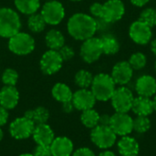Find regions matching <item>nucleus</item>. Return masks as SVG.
Instances as JSON below:
<instances>
[{
  "label": "nucleus",
  "instance_id": "obj_1",
  "mask_svg": "<svg viewBox=\"0 0 156 156\" xmlns=\"http://www.w3.org/2000/svg\"><path fill=\"white\" fill-rule=\"evenodd\" d=\"M68 32L77 40L84 41L94 37L97 32L96 19L85 13H76L68 21Z\"/></svg>",
  "mask_w": 156,
  "mask_h": 156
},
{
  "label": "nucleus",
  "instance_id": "obj_2",
  "mask_svg": "<svg viewBox=\"0 0 156 156\" xmlns=\"http://www.w3.org/2000/svg\"><path fill=\"white\" fill-rule=\"evenodd\" d=\"M115 90L116 84L110 74L99 73L94 76L90 86V90L97 101H110Z\"/></svg>",
  "mask_w": 156,
  "mask_h": 156
},
{
  "label": "nucleus",
  "instance_id": "obj_3",
  "mask_svg": "<svg viewBox=\"0 0 156 156\" xmlns=\"http://www.w3.org/2000/svg\"><path fill=\"white\" fill-rule=\"evenodd\" d=\"M21 28L18 14L8 7L0 8V37L10 38Z\"/></svg>",
  "mask_w": 156,
  "mask_h": 156
},
{
  "label": "nucleus",
  "instance_id": "obj_4",
  "mask_svg": "<svg viewBox=\"0 0 156 156\" xmlns=\"http://www.w3.org/2000/svg\"><path fill=\"white\" fill-rule=\"evenodd\" d=\"M90 140L95 146L101 150H108L112 148L117 142V135L107 125H97L91 129Z\"/></svg>",
  "mask_w": 156,
  "mask_h": 156
},
{
  "label": "nucleus",
  "instance_id": "obj_5",
  "mask_svg": "<svg viewBox=\"0 0 156 156\" xmlns=\"http://www.w3.org/2000/svg\"><path fill=\"white\" fill-rule=\"evenodd\" d=\"M133 100V90L126 86H120L116 88L110 101L115 112L128 113L132 110Z\"/></svg>",
  "mask_w": 156,
  "mask_h": 156
},
{
  "label": "nucleus",
  "instance_id": "obj_6",
  "mask_svg": "<svg viewBox=\"0 0 156 156\" xmlns=\"http://www.w3.org/2000/svg\"><path fill=\"white\" fill-rule=\"evenodd\" d=\"M8 48L16 55L24 56L30 54L35 48V40L27 33L17 32L8 41Z\"/></svg>",
  "mask_w": 156,
  "mask_h": 156
},
{
  "label": "nucleus",
  "instance_id": "obj_7",
  "mask_svg": "<svg viewBox=\"0 0 156 156\" xmlns=\"http://www.w3.org/2000/svg\"><path fill=\"white\" fill-rule=\"evenodd\" d=\"M80 57L86 63L91 64L100 59L103 54L100 37H92L83 41L80 46Z\"/></svg>",
  "mask_w": 156,
  "mask_h": 156
},
{
  "label": "nucleus",
  "instance_id": "obj_8",
  "mask_svg": "<svg viewBox=\"0 0 156 156\" xmlns=\"http://www.w3.org/2000/svg\"><path fill=\"white\" fill-rule=\"evenodd\" d=\"M128 34L132 41L139 46L148 45L153 39L152 27L139 19L133 21L130 25Z\"/></svg>",
  "mask_w": 156,
  "mask_h": 156
},
{
  "label": "nucleus",
  "instance_id": "obj_9",
  "mask_svg": "<svg viewBox=\"0 0 156 156\" xmlns=\"http://www.w3.org/2000/svg\"><path fill=\"white\" fill-rule=\"evenodd\" d=\"M109 126L117 136L130 135L133 132V119L126 112H115L111 115Z\"/></svg>",
  "mask_w": 156,
  "mask_h": 156
},
{
  "label": "nucleus",
  "instance_id": "obj_10",
  "mask_svg": "<svg viewBox=\"0 0 156 156\" xmlns=\"http://www.w3.org/2000/svg\"><path fill=\"white\" fill-rule=\"evenodd\" d=\"M40 14L47 24L54 26L59 24L63 20L65 16V9L60 2L49 0L44 4Z\"/></svg>",
  "mask_w": 156,
  "mask_h": 156
},
{
  "label": "nucleus",
  "instance_id": "obj_11",
  "mask_svg": "<svg viewBox=\"0 0 156 156\" xmlns=\"http://www.w3.org/2000/svg\"><path fill=\"white\" fill-rule=\"evenodd\" d=\"M35 123L28 118L23 116L15 119L9 125L10 135L16 140H24L32 136Z\"/></svg>",
  "mask_w": 156,
  "mask_h": 156
},
{
  "label": "nucleus",
  "instance_id": "obj_12",
  "mask_svg": "<svg viewBox=\"0 0 156 156\" xmlns=\"http://www.w3.org/2000/svg\"><path fill=\"white\" fill-rule=\"evenodd\" d=\"M125 14V5L122 0H107L102 4L101 17L110 24L120 21Z\"/></svg>",
  "mask_w": 156,
  "mask_h": 156
},
{
  "label": "nucleus",
  "instance_id": "obj_13",
  "mask_svg": "<svg viewBox=\"0 0 156 156\" xmlns=\"http://www.w3.org/2000/svg\"><path fill=\"white\" fill-rule=\"evenodd\" d=\"M63 59L58 50L49 49L45 52L40 59V69L43 73L52 75L58 72L62 67Z\"/></svg>",
  "mask_w": 156,
  "mask_h": 156
},
{
  "label": "nucleus",
  "instance_id": "obj_14",
  "mask_svg": "<svg viewBox=\"0 0 156 156\" xmlns=\"http://www.w3.org/2000/svg\"><path fill=\"white\" fill-rule=\"evenodd\" d=\"M134 70L131 67L128 61L122 60L117 62L111 72V77L116 85L119 86H126L129 84L133 77Z\"/></svg>",
  "mask_w": 156,
  "mask_h": 156
},
{
  "label": "nucleus",
  "instance_id": "obj_15",
  "mask_svg": "<svg viewBox=\"0 0 156 156\" xmlns=\"http://www.w3.org/2000/svg\"><path fill=\"white\" fill-rule=\"evenodd\" d=\"M71 101L75 109L83 112L89 109H92L97 100L90 90L80 89L73 93Z\"/></svg>",
  "mask_w": 156,
  "mask_h": 156
},
{
  "label": "nucleus",
  "instance_id": "obj_16",
  "mask_svg": "<svg viewBox=\"0 0 156 156\" xmlns=\"http://www.w3.org/2000/svg\"><path fill=\"white\" fill-rule=\"evenodd\" d=\"M134 90L138 96L152 98L156 94V79L148 74L140 76L134 84Z\"/></svg>",
  "mask_w": 156,
  "mask_h": 156
},
{
  "label": "nucleus",
  "instance_id": "obj_17",
  "mask_svg": "<svg viewBox=\"0 0 156 156\" xmlns=\"http://www.w3.org/2000/svg\"><path fill=\"white\" fill-rule=\"evenodd\" d=\"M49 147L52 156H71L74 152L72 141L65 136L55 137Z\"/></svg>",
  "mask_w": 156,
  "mask_h": 156
},
{
  "label": "nucleus",
  "instance_id": "obj_18",
  "mask_svg": "<svg viewBox=\"0 0 156 156\" xmlns=\"http://www.w3.org/2000/svg\"><path fill=\"white\" fill-rule=\"evenodd\" d=\"M32 137L37 145L49 146L55 139V134L52 128L48 123H42L35 126Z\"/></svg>",
  "mask_w": 156,
  "mask_h": 156
},
{
  "label": "nucleus",
  "instance_id": "obj_19",
  "mask_svg": "<svg viewBox=\"0 0 156 156\" xmlns=\"http://www.w3.org/2000/svg\"><path fill=\"white\" fill-rule=\"evenodd\" d=\"M117 149L122 156H138L140 144L135 138L126 135L122 136L117 142Z\"/></svg>",
  "mask_w": 156,
  "mask_h": 156
},
{
  "label": "nucleus",
  "instance_id": "obj_20",
  "mask_svg": "<svg viewBox=\"0 0 156 156\" xmlns=\"http://www.w3.org/2000/svg\"><path fill=\"white\" fill-rule=\"evenodd\" d=\"M19 101V92L15 86H5L0 90V105L5 109L12 110Z\"/></svg>",
  "mask_w": 156,
  "mask_h": 156
},
{
  "label": "nucleus",
  "instance_id": "obj_21",
  "mask_svg": "<svg viewBox=\"0 0 156 156\" xmlns=\"http://www.w3.org/2000/svg\"><path fill=\"white\" fill-rule=\"evenodd\" d=\"M136 116H146L149 117L154 112V101L151 98L137 96L134 97L132 110Z\"/></svg>",
  "mask_w": 156,
  "mask_h": 156
},
{
  "label": "nucleus",
  "instance_id": "obj_22",
  "mask_svg": "<svg viewBox=\"0 0 156 156\" xmlns=\"http://www.w3.org/2000/svg\"><path fill=\"white\" fill-rule=\"evenodd\" d=\"M100 39L101 42L103 54L107 56H113L120 51L121 48L120 41L113 34L105 33L100 37Z\"/></svg>",
  "mask_w": 156,
  "mask_h": 156
},
{
  "label": "nucleus",
  "instance_id": "obj_23",
  "mask_svg": "<svg viewBox=\"0 0 156 156\" xmlns=\"http://www.w3.org/2000/svg\"><path fill=\"white\" fill-rule=\"evenodd\" d=\"M51 93H52L53 98L61 103L70 101L73 96V92L71 89L64 83L55 84L54 87L52 88Z\"/></svg>",
  "mask_w": 156,
  "mask_h": 156
},
{
  "label": "nucleus",
  "instance_id": "obj_24",
  "mask_svg": "<svg viewBox=\"0 0 156 156\" xmlns=\"http://www.w3.org/2000/svg\"><path fill=\"white\" fill-rule=\"evenodd\" d=\"M46 44L52 50H59L65 45V37L60 31L51 29L46 34Z\"/></svg>",
  "mask_w": 156,
  "mask_h": 156
},
{
  "label": "nucleus",
  "instance_id": "obj_25",
  "mask_svg": "<svg viewBox=\"0 0 156 156\" xmlns=\"http://www.w3.org/2000/svg\"><path fill=\"white\" fill-rule=\"evenodd\" d=\"M25 117L30 119L35 125L47 123L49 119V112L45 107H37L34 110H30L26 112Z\"/></svg>",
  "mask_w": 156,
  "mask_h": 156
},
{
  "label": "nucleus",
  "instance_id": "obj_26",
  "mask_svg": "<svg viewBox=\"0 0 156 156\" xmlns=\"http://www.w3.org/2000/svg\"><path fill=\"white\" fill-rule=\"evenodd\" d=\"M16 9L25 15H32L37 13L40 7L39 0H14Z\"/></svg>",
  "mask_w": 156,
  "mask_h": 156
},
{
  "label": "nucleus",
  "instance_id": "obj_27",
  "mask_svg": "<svg viewBox=\"0 0 156 156\" xmlns=\"http://www.w3.org/2000/svg\"><path fill=\"white\" fill-rule=\"evenodd\" d=\"M100 114L97 111L93 108L83 111L80 115V122L81 123L89 129H93L97 125H99Z\"/></svg>",
  "mask_w": 156,
  "mask_h": 156
},
{
  "label": "nucleus",
  "instance_id": "obj_28",
  "mask_svg": "<svg viewBox=\"0 0 156 156\" xmlns=\"http://www.w3.org/2000/svg\"><path fill=\"white\" fill-rule=\"evenodd\" d=\"M93 78L94 76L89 70L80 69L76 73L74 81L80 89H89L91 86Z\"/></svg>",
  "mask_w": 156,
  "mask_h": 156
},
{
  "label": "nucleus",
  "instance_id": "obj_29",
  "mask_svg": "<svg viewBox=\"0 0 156 156\" xmlns=\"http://www.w3.org/2000/svg\"><path fill=\"white\" fill-rule=\"evenodd\" d=\"M46 24L47 23L45 22L41 14H37V13L30 15V16L27 20L28 28L35 33H39V32L43 31L46 27Z\"/></svg>",
  "mask_w": 156,
  "mask_h": 156
},
{
  "label": "nucleus",
  "instance_id": "obj_30",
  "mask_svg": "<svg viewBox=\"0 0 156 156\" xmlns=\"http://www.w3.org/2000/svg\"><path fill=\"white\" fill-rule=\"evenodd\" d=\"M147 57L143 52H134L131 55L128 62L133 70H142L147 65Z\"/></svg>",
  "mask_w": 156,
  "mask_h": 156
},
{
  "label": "nucleus",
  "instance_id": "obj_31",
  "mask_svg": "<svg viewBox=\"0 0 156 156\" xmlns=\"http://www.w3.org/2000/svg\"><path fill=\"white\" fill-rule=\"evenodd\" d=\"M152 127V122L149 117L146 116H136L133 119V132L144 134L146 133Z\"/></svg>",
  "mask_w": 156,
  "mask_h": 156
},
{
  "label": "nucleus",
  "instance_id": "obj_32",
  "mask_svg": "<svg viewBox=\"0 0 156 156\" xmlns=\"http://www.w3.org/2000/svg\"><path fill=\"white\" fill-rule=\"evenodd\" d=\"M138 19L150 27H154L156 26V8L152 6H147L144 8L141 11Z\"/></svg>",
  "mask_w": 156,
  "mask_h": 156
},
{
  "label": "nucleus",
  "instance_id": "obj_33",
  "mask_svg": "<svg viewBox=\"0 0 156 156\" xmlns=\"http://www.w3.org/2000/svg\"><path fill=\"white\" fill-rule=\"evenodd\" d=\"M1 79L5 86H16L18 80V74L13 69H6L3 72Z\"/></svg>",
  "mask_w": 156,
  "mask_h": 156
},
{
  "label": "nucleus",
  "instance_id": "obj_34",
  "mask_svg": "<svg viewBox=\"0 0 156 156\" xmlns=\"http://www.w3.org/2000/svg\"><path fill=\"white\" fill-rule=\"evenodd\" d=\"M60 57L62 58L63 61H68V60H70L74 55H75V51L74 49L69 47V46H67V45H64L59 50H58Z\"/></svg>",
  "mask_w": 156,
  "mask_h": 156
},
{
  "label": "nucleus",
  "instance_id": "obj_35",
  "mask_svg": "<svg viewBox=\"0 0 156 156\" xmlns=\"http://www.w3.org/2000/svg\"><path fill=\"white\" fill-rule=\"evenodd\" d=\"M90 16L94 18H101L102 15V4L99 2H95L90 6Z\"/></svg>",
  "mask_w": 156,
  "mask_h": 156
},
{
  "label": "nucleus",
  "instance_id": "obj_36",
  "mask_svg": "<svg viewBox=\"0 0 156 156\" xmlns=\"http://www.w3.org/2000/svg\"><path fill=\"white\" fill-rule=\"evenodd\" d=\"M32 154L34 156H52L50 147L46 145H37Z\"/></svg>",
  "mask_w": 156,
  "mask_h": 156
},
{
  "label": "nucleus",
  "instance_id": "obj_37",
  "mask_svg": "<svg viewBox=\"0 0 156 156\" xmlns=\"http://www.w3.org/2000/svg\"><path fill=\"white\" fill-rule=\"evenodd\" d=\"M71 156H96L94 152L88 147H81L73 152Z\"/></svg>",
  "mask_w": 156,
  "mask_h": 156
},
{
  "label": "nucleus",
  "instance_id": "obj_38",
  "mask_svg": "<svg viewBox=\"0 0 156 156\" xmlns=\"http://www.w3.org/2000/svg\"><path fill=\"white\" fill-rule=\"evenodd\" d=\"M8 120V112L0 105V127L4 126Z\"/></svg>",
  "mask_w": 156,
  "mask_h": 156
},
{
  "label": "nucleus",
  "instance_id": "obj_39",
  "mask_svg": "<svg viewBox=\"0 0 156 156\" xmlns=\"http://www.w3.org/2000/svg\"><path fill=\"white\" fill-rule=\"evenodd\" d=\"M110 122H111V115L104 113L100 115V120H99V124L100 125H110Z\"/></svg>",
  "mask_w": 156,
  "mask_h": 156
},
{
  "label": "nucleus",
  "instance_id": "obj_40",
  "mask_svg": "<svg viewBox=\"0 0 156 156\" xmlns=\"http://www.w3.org/2000/svg\"><path fill=\"white\" fill-rule=\"evenodd\" d=\"M62 109H63V111H64L66 113H70L75 108H74V106H73L72 101H67V102L62 103Z\"/></svg>",
  "mask_w": 156,
  "mask_h": 156
},
{
  "label": "nucleus",
  "instance_id": "obj_41",
  "mask_svg": "<svg viewBox=\"0 0 156 156\" xmlns=\"http://www.w3.org/2000/svg\"><path fill=\"white\" fill-rule=\"evenodd\" d=\"M151 0H130V2L137 7H144Z\"/></svg>",
  "mask_w": 156,
  "mask_h": 156
},
{
  "label": "nucleus",
  "instance_id": "obj_42",
  "mask_svg": "<svg viewBox=\"0 0 156 156\" xmlns=\"http://www.w3.org/2000/svg\"><path fill=\"white\" fill-rule=\"evenodd\" d=\"M149 44H150V50H151L152 54L156 58V37L153 38Z\"/></svg>",
  "mask_w": 156,
  "mask_h": 156
},
{
  "label": "nucleus",
  "instance_id": "obj_43",
  "mask_svg": "<svg viewBox=\"0 0 156 156\" xmlns=\"http://www.w3.org/2000/svg\"><path fill=\"white\" fill-rule=\"evenodd\" d=\"M96 156H117L115 154V153L114 152H112V151H111V150H104V151H102L101 153H100L98 155Z\"/></svg>",
  "mask_w": 156,
  "mask_h": 156
},
{
  "label": "nucleus",
  "instance_id": "obj_44",
  "mask_svg": "<svg viewBox=\"0 0 156 156\" xmlns=\"http://www.w3.org/2000/svg\"><path fill=\"white\" fill-rule=\"evenodd\" d=\"M153 101H154V112H156V94L154 95V96Z\"/></svg>",
  "mask_w": 156,
  "mask_h": 156
},
{
  "label": "nucleus",
  "instance_id": "obj_45",
  "mask_svg": "<svg viewBox=\"0 0 156 156\" xmlns=\"http://www.w3.org/2000/svg\"><path fill=\"white\" fill-rule=\"evenodd\" d=\"M3 137H4V133H3V130H2L1 127H0V141L3 139Z\"/></svg>",
  "mask_w": 156,
  "mask_h": 156
},
{
  "label": "nucleus",
  "instance_id": "obj_46",
  "mask_svg": "<svg viewBox=\"0 0 156 156\" xmlns=\"http://www.w3.org/2000/svg\"><path fill=\"white\" fill-rule=\"evenodd\" d=\"M19 156H34L33 154H20Z\"/></svg>",
  "mask_w": 156,
  "mask_h": 156
},
{
  "label": "nucleus",
  "instance_id": "obj_47",
  "mask_svg": "<svg viewBox=\"0 0 156 156\" xmlns=\"http://www.w3.org/2000/svg\"><path fill=\"white\" fill-rule=\"evenodd\" d=\"M154 71H155V73H156V60H155V63H154Z\"/></svg>",
  "mask_w": 156,
  "mask_h": 156
},
{
  "label": "nucleus",
  "instance_id": "obj_48",
  "mask_svg": "<svg viewBox=\"0 0 156 156\" xmlns=\"http://www.w3.org/2000/svg\"><path fill=\"white\" fill-rule=\"evenodd\" d=\"M71 1H75V2H79V1H82V0H71Z\"/></svg>",
  "mask_w": 156,
  "mask_h": 156
},
{
  "label": "nucleus",
  "instance_id": "obj_49",
  "mask_svg": "<svg viewBox=\"0 0 156 156\" xmlns=\"http://www.w3.org/2000/svg\"><path fill=\"white\" fill-rule=\"evenodd\" d=\"M155 8H156V7H155Z\"/></svg>",
  "mask_w": 156,
  "mask_h": 156
}]
</instances>
